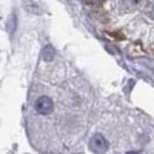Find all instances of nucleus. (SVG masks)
I'll return each instance as SVG.
<instances>
[{
  "label": "nucleus",
  "mask_w": 154,
  "mask_h": 154,
  "mask_svg": "<svg viewBox=\"0 0 154 154\" xmlns=\"http://www.w3.org/2000/svg\"><path fill=\"white\" fill-rule=\"evenodd\" d=\"M48 68L29 89L25 117L31 143L53 154L72 145L82 134L89 105L80 77L69 68Z\"/></svg>",
  "instance_id": "nucleus-1"
},
{
  "label": "nucleus",
  "mask_w": 154,
  "mask_h": 154,
  "mask_svg": "<svg viewBox=\"0 0 154 154\" xmlns=\"http://www.w3.org/2000/svg\"><path fill=\"white\" fill-rule=\"evenodd\" d=\"M89 149L96 154H102L108 149V140L102 134H94L89 140Z\"/></svg>",
  "instance_id": "nucleus-2"
}]
</instances>
